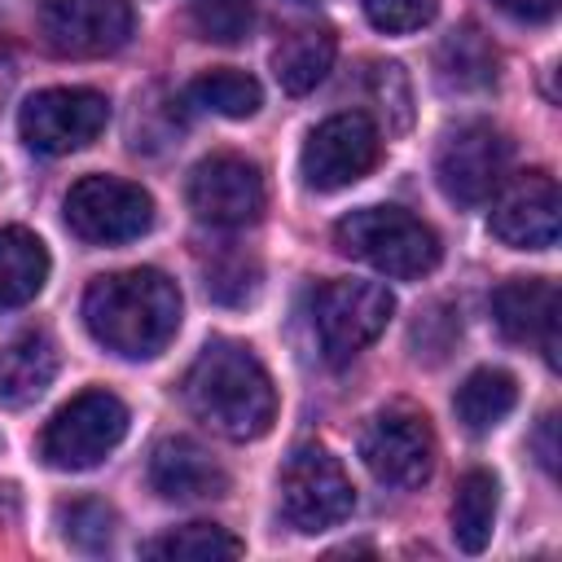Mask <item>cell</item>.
Listing matches in <instances>:
<instances>
[{
  "label": "cell",
  "instance_id": "cell-23",
  "mask_svg": "<svg viewBox=\"0 0 562 562\" xmlns=\"http://www.w3.org/2000/svg\"><path fill=\"white\" fill-rule=\"evenodd\" d=\"M241 553L246 544L215 522H184L145 544V558H162V562H215V558H241Z\"/></svg>",
  "mask_w": 562,
  "mask_h": 562
},
{
  "label": "cell",
  "instance_id": "cell-21",
  "mask_svg": "<svg viewBox=\"0 0 562 562\" xmlns=\"http://www.w3.org/2000/svg\"><path fill=\"white\" fill-rule=\"evenodd\" d=\"M435 70H439L443 88H457V92L487 88L496 79V48L479 35V26H461V31L443 35V44L435 53Z\"/></svg>",
  "mask_w": 562,
  "mask_h": 562
},
{
  "label": "cell",
  "instance_id": "cell-19",
  "mask_svg": "<svg viewBox=\"0 0 562 562\" xmlns=\"http://www.w3.org/2000/svg\"><path fill=\"white\" fill-rule=\"evenodd\" d=\"M48 281V250L31 228H0V312L31 303Z\"/></svg>",
  "mask_w": 562,
  "mask_h": 562
},
{
  "label": "cell",
  "instance_id": "cell-17",
  "mask_svg": "<svg viewBox=\"0 0 562 562\" xmlns=\"http://www.w3.org/2000/svg\"><path fill=\"white\" fill-rule=\"evenodd\" d=\"M57 342L44 329H26L0 347V404L26 408L35 404L57 378Z\"/></svg>",
  "mask_w": 562,
  "mask_h": 562
},
{
  "label": "cell",
  "instance_id": "cell-29",
  "mask_svg": "<svg viewBox=\"0 0 562 562\" xmlns=\"http://www.w3.org/2000/svg\"><path fill=\"white\" fill-rule=\"evenodd\" d=\"M558 4L562 0H496V9L518 18V22H549L558 13Z\"/></svg>",
  "mask_w": 562,
  "mask_h": 562
},
{
  "label": "cell",
  "instance_id": "cell-20",
  "mask_svg": "<svg viewBox=\"0 0 562 562\" xmlns=\"http://www.w3.org/2000/svg\"><path fill=\"white\" fill-rule=\"evenodd\" d=\"M518 404V382L514 373L505 369H474L461 386H457V422L470 430V435H483L492 426H501Z\"/></svg>",
  "mask_w": 562,
  "mask_h": 562
},
{
  "label": "cell",
  "instance_id": "cell-11",
  "mask_svg": "<svg viewBox=\"0 0 562 562\" xmlns=\"http://www.w3.org/2000/svg\"><path fill=\"white\" fill-rule=\"evenodd\" d=\"M509 140L492 123H461L435 154V180L457 206H479L505 184Z\"/></svg>",
  "mask_w": 562,
  "mask_h": 562
},
{
  "label": "cell",
  "instance_id": "cell-15",
  "mask_svg": "<svg viewBox=\"0 0 562 562\" xmlns=\"http://www.w3.org/2000/svg\"><path fill=\"white\" fill-rule=\"evenodd\" d=\"M149 487L162 501H215L228 492V470L189 435H167L149 452Z\"/></svg>",
  "mask_w": 562,
  "mask_h": 562
},
{
  "label": "cell",
  "instance_id": "cell-26",
  "mask_svg": "<svg viewBox=\"0 0 562 562\" xmlns=\"http://www.w3.org/2000/svg\"><path fill=\"white\" fill-rule=\"evenodd\" d=\"M61 527H66V540L75 549L101 553L114 540V509L105 501H75L61 509Z\"/></svg>",
  "mask_w": 562,
  "mask_h": 562
},
{
  "label": "cell",
  "instance_id": "cell-1",
  "mask_svg": "<svg viewBox=\"0 0 562 562\" xmlns=\"http://www.w3.org/2000/svg\"><path fill=\"white\" fill-rule=\"evenodd\" d=\"M83 325L105 351L149 360L180 329V290L158 268L97 277L83 294Z\"/></svg>",
  "mask_w": 562,
  "mask_h": 562
},
{
  "label": "cell",
  "instance_id": "cell-22",
  "mask_svg": "<svg viewBox=\"0 0 562 562\" xmlns=\"http://www.w3.org/2000/svg\"><path fill=\"white\" fill-rule=\"evenodd\" d=\"M496 527V479L487 470H465L452 496V540L465 553H483Z\"/></svg>",
  "mask_w": 562,
  "mask_h": 562
},
{
  "label": "cell",
  "instance_id": "cell-13",
  "mask_svg": "<svg viewBox=\"0 0 562 562\" xmlns=\"http://www.w3.org/2000/svg\"><path fill=\"white\" fill-rule=\"evenodd\" d=\"M40 35L57 57H105L132 35L127 0H44Z\"/></svg>",
  "mask_w": 562,
  "mask_h": 562
},
{
  "label": "cell",
  "instance_id": "cell-6",
  "mask_svg": "<svg viewBox=\"0 0 562 562\" xmlns=\"http://www.w3.org/2000/svg\"><path fill=\"white\" fill-rule=\"evenodd\" d=\"M395 299L378 281H325L312 303V325L329 364L356 360L391 321Z\"/></svg>",
  "mask_w": 562,
  "mask_h": 562
},
{
  "label": "cell",
  "instance_id": "cell-30",
  "mask_svg": "<svg viewBox=\"0 0 562 562\" xmlns=\"http://www.w3.org/2000/svg\"><path fill=\"white\" fill-rule=\"evenodd\" d=\"M553 430H558V417H544L540 422V435H536V448H540V465L553 474L558 470V443H553Z\"/></svg>",
  "mask_w": 562,
  "mask_h": 562
},
{
  "label": "cell",
  "instance_id": "cell-28",
  "mask_svg": "<svg viewBox=\"0 0 562 562\" xmlns=\"http://www.w3.org/2000/svg\"><path fill=\"white\" fill-rule=\"evenodd\" d=\"M206 290L220 303H246L259 290V268L250 259H237V255L233 259H220V263L206 268Z\"/></svg>",
  "mask_w": 562,
  "mask_h": 562
},
{
  "label": "cell",
  "instance_id": "cell-4",
  "mask_svg": "<svg viewBox=\"0 0 562 562\" xmlns=\"http://www.w3.org/2000/svg\"><path fill=\"white\" fill-rule=\"evenodd\" d=\"M127 435V404L114 391H79L53 413L40 435V457L53 470H92Z\"/></svg>",
  "mask_w": 562,
  "mask_h": 562
},
{
  "label": "cell",
  "instance_id": "cell-5",
  "mask_svg": "<svg viewBox=\"0 0 562 562\" xmlns=\"http://www.w3.org/2000/svg\"><path fill=\"white\" fill-rule=\"evenodd\" d=\"M277 492H281V518L303 536L338 527L356 505V487L347 470L321 443H303L285 457Z\"/></svg>",
  "mask_w": 562,
  "mask_h": 562
},
{
  "label": "cell",
  "instance_id": "cell-25",
  "mask_svg": "<svg viewBox=\"0 0 562 562\" xmlns=\"http://www.w3.org/2000/svg\"><path fill=\"white\" fill-rule=\"evenodd\" d=\"M193 26L211 44H241L255 26V0H193Z\"/></svg>",
  "mask_w": 562,
  "mask_h": 562
},
{
  "label": "cell",
  "instance_id": "cell-2",
  "mask_svg": "<svg viewBox=\"0 0 562 562\" xmlns=\"http://www.w3.org/2000/svg\"><path fill=\"white\" fill-rule=\"evenodd\" d=\"M189 408L224 439H259L277 417V386L263 360L233 338H211L189 378H184Z\"/></svg>",
  "mask_w": 562,
  "mask_h": 562
},
{
  "label": "cell",
  "instance_id": "cell-27",
  "mask_svg": "<svg viewBox=\"0 0 562 562\" xmlns=\"http://www.w3.org/2000/svg\"><path fill=\"white\" fill-rule=\"evenodd\" d=\"M435 9H439V0H364V18L386 35L422 31L435 18Z\"/></svg>",
  "mask_w": 562,
  "mask_h": 562
},
{
  "label": "cell",
  "instance_id": "cell-18",
  "mask_svg": "<svg viewBox=\"0 0 562 562\" xmlns=\"http://www.w3.org/2000/svg\"><path fill=\"white\" fill-rule=\"evenodd\" d=\"M334 53H338V40L329 26H294L272 53V75L290 97H303L329 75Z\"/></svg>",
  "mask_w": 562,
  "mask_h": 562
},
{
  "label": "cell",
  "instance_id": "cell-3",
  "mask_svg": "<svg viewBox=\"0 0 562 562\" xmlns=\"http://www.w3.org/2000/svg\"><path fill=\"white\" fill-rule=\"evenodd\" d=\"M334 241L342 255L400 281H417L439 263L435 228L408 215L404 206H360L334 224Z\"/></svg>",
  "mask_w": 562,
  "mask_h": 562
},
{
  "label": "cell",
  "instance_id": "cell-9",
  "mask_svg": "<svg viewBox=\"0 0 562 562\" xmlns=\"http://www.w3.org/2000/svg\"><path fill=\"white\" fill-rule=\"evenodd\" d=\"M360 461L364 470L386 483V487H422L435 470V435H430V422L422 413H408V408H386V413H373L360 430Z\"/></svg>",
  "mask_w": 562,
  "mask_h": 562
},
{
  "label": "cell",
  "instance_id": "cell-14",
  "mask_svg": "<svg viewBox=\"0 0 562 562\" xmlns=\"http://www.w3.org/2000/svg\"><path fill=\"white\" fill-rule=\"evenodd\" d=\"M558 211H562L558 180L549 171H522L496 189L487 224L496 241L514 250H549L558 241Z\"/></svg>",
  "mask_w": 562,
  "mask_h": 562
},
{
  "label": "cell",
  "instance_id": "cell-8",
  "mask_svg": "<svg viewBox=\"0 0 562 562\" xmlns=\"http://www.w3.org/2000/svg\"><path fill=\"white\" fill-rule=\"evenodd\" d=\"M110 123V101L92 88H44L22 101L18 132L35 154H75Z\"/></svg>",
  "mask_w": 562,
  "mask_h": 562
},
{
  "label": "cell",
  "instance_id": "cell-16",
  "mask_svg": "<svg viewBox=\"0 0 562 562\" xmlns=\"http://www.w3.org/2000/svg\"><path fill=\"white\" fill-rule=\"evenodd\" d=\"M496 329L509 342H540L544 360L558 364V290L544 277H514L492 294Z\"/></svg>",
  "mask_w": 562,
  "mask_h": 562
},
{
  "label": "cell",
  "instance_id": "cell-7",
  "mask_svg": "<svg viewBox=\"0 0 562 562\" xmlns=\"http://www.w3.org/2000/svg\"><path fill=\"white\" fill-rule=\"evenodd\" d=\"M66 224L75 237L97 246H119L154 224V198L119 176H83L66 193Z\"/></svg>",
  "mask_w": 562,
  "mask_h": 562
},
{
  "label": "cell",
  "instance_id": "cell-10",
  "mask_svg": "<svg viewBox=\"0 0 562 562\" xmlns=\"http://www.w3.org/2000/svg\"><path fill=\"white\" fill-rule=\"evenodd\" d=\"M378 154H382V136H378L373 119L360 110H347V114H329L325 123L312 127V136L299 154V171H303L307 189L334 193V189H347L360 176H369Z\"/></svg>",
  "mask_w": 562,
  "mask_h": 562
},
{
  "label": "cell",
  "instance_id": "cell-12",
  "mask_svg": "<svg viewBox=\"0 0 562 562\" xmlns=\"http://www.w3.org/2000/svg\"><path fill=\"white\" fill-rule=\"evenodd\" d=\"M189 211L215 228H246L263 215V176L241 154H211L189 176Z\"/></svg>",
  "mask_w": 562,
  "mask_h": 562
},
{
  "label": "cell",
  "instance_id": "cell-24",
  "mask_svg": "<svg viewBox=\"0 0 562 562\" xmlns=\"http://www.w3.org/2000/svg\"><path fill=\"white\" fill-rule=\"evenodd\" d=\"M189 101L211 110V114H224V119H250L263 105V88L255 75L220 66V70H206L189 83Z\"/></svg>",
  "mask_w": 562,
  "mask_h": 562
}]
</instances>
